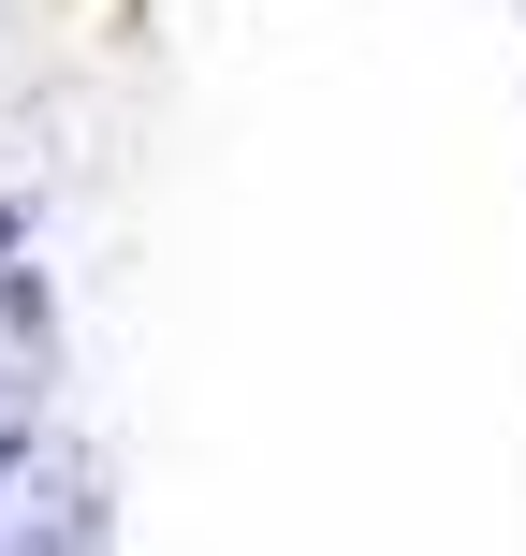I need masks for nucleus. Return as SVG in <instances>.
Here are the masks:
<instances>
[{
  "mask_svg": "<svg viewBox=\"0 0 526 556\" xmlns=\"http://www.w3.org/2000/svg\"><path fill=\"white\" fill-rule=\"evenodd\" d=\"M0 250H15V205H0Z\"/></svg>",
  "mask_w": 526,
  "mask_h": 556,
  "instance_id": "nucleus-1",
  "label": "nucleus"
}]
</instances>
